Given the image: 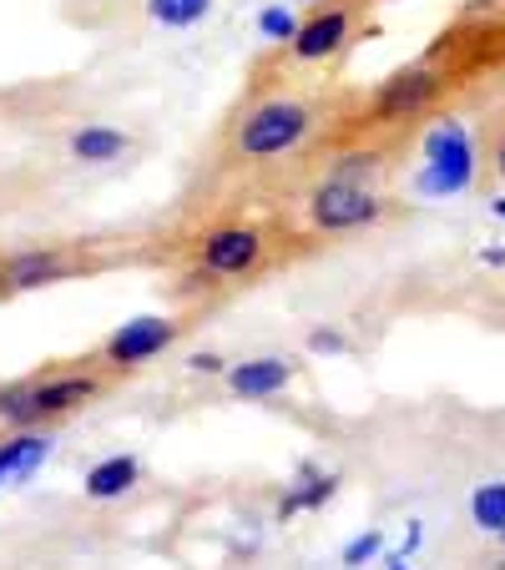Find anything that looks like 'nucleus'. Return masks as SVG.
<instances>
[{
    "label": "nucleus",
    "instance_id": "obj_9",
    "mask_svg": "<svg viewBox=\"0 0 505 570\" xmlns=\"http://www.w3.org/2000/svg\"><path fill=\"white\" fill-rule=\"evenodd\" d=\"M87 263L76 258L61 243H41V248H21L11 258H0V293H41L51 283H66Z\"/></svg>",
    "mask_w": 505,
    "mask_h": 570
},
{
    "label": "nucleus",
    "instance_id": "obj_3",
    "mask_svg": "<svg viewBox=\"0 0 505 570\" xmlns=\"http://www.w3.org/2000/svg\"><path fill=\"white\" fill-rule=\"evenodd\" d=\"M450 76L455 71L440 56V46H435L430 56H419V61L389 71L365 101V117H359L365 131H389V127H409V121L430 117L445 101V91H450Z\"/></svg>",
    "mask_w": 505,
    "mask_h": 570
},
{
    "label": "nucleus",
    "instance_id": "obj_19",
    "mask_svg": "<svg viewBox=\"0 0 505 570\" xmlns=\"http://www.w3.org/2000/svg\"><path fill=\"white\" fill-rule=\"evenodd\" d=\"M309 354L339 358V354H349V338L339 334V328H313V334H309Z\"/></svg>",
    "mask_w": 505,
    "mask_h": 570
},
{
    "label": "nucleus",
    "instance_id": "obj_20",
    "mask_svg": "<svg viewBox=\"0 0 505 570\" xmlns=\"http://www.w3.org/2000/svg\"><path fill=\"white\" fill-rule=\"evenodd\" d=\"M187 368H193V374L217 379V374H227V358H223V354H213V348H197V354L187 358Z\"/></svg>",
    "mask_w": 505,
    "mask_h": 570
},
{
    "label": "nucleus",
    "instance_id": "obj_13",
    "mask_svg": "<svg viewBox=\"0 0 505 570\" xmlns=\"http://www.w3.org/2000/svg\"><path fill=\"white\" fill-rule=\"evenodd\" d=\"M71 157L81 161V167H107V161L127 157L132 151V137L122 127H111V121H87V127H76L71 131Z\"/></svg>",
    "mask_w": 505,
    "mask_h": 570
},
{
    "label": "nucleus",
    "instance_id": "obj_11",
    "mask_svg": "<svg viewBox=\"0 0 505 570\" xmlns=\"http://www.w3.org/2000/svg\"><path fill=\"white\" fill-rule=\"evenodd\" d=\"M333 490H339V474H333V470H319V464H299L293 484H283L279 505H273V520H279V525H289L293 515H313V510H323V505L333 500Z\"/></svg>",
    "mask_w": 505,
    "mask_h": 570
},
{
    "label": "nucleus",
    "instance_id": "obj_8",
    "mask_svg": "<svg viewBox=\"0 0 505 570\" xmlns=\"http://www.w3.org/2000/svg\"><path fill=\"white\" fill-rule=\"evenodd\" d=\"M177 338H183V323H177L173 313H142V318H127L122 328H111L107 344L97 348L91 364L111 368V374H122V368H142V364H152V358L167 354Z\"/></svg>",
    "mask_w": 505,
    "mask_h": 570
},
{
    "label": "nucleus",
    "instance_id": "obj_26",
    "mask_svg": "<svg viewBox=\"0 0 505 570\" xmlns=\"http://www.w3.org/2000/svg\"><path fill=\"white\" fill-rule=\"evenodd\" d=\"M365 6H395V0H365Z\"/></svg>",
    "mask_w": 505,
    "mask_h": 570
},
{
    "label": "nucleus",
    "instance_id": "obj_1",
    "mask_svg": "<svg viewBox=\"0 0 505 570\" xmlns=\"http://www.w3.org/2000/svg\"><path fill=\"white\" fill-rule=\"evenodd\" d=\"M323 127V107L299 91H259L223 137V157L243 161V167H269V161L299 157L313 141V131Z\"/></svg>",
    "mask_w": 505,
    "mask_h": 570
},
{
    "label": "nucleus",
    "instance_id": "obj_24",
    "mask_svg": "<svg viewBox=\"0 0 505 570\" xmlns=\"http://www.w3.org/2000/svg\"><path fill=\"white\" fill-rule=\"evenodd\" d=\"M385 570H409V556H385Z\"/></svg>",
    "mask_w": 505,
    "mask_h": 570
},
{
    "label": "nucleus",
    "instance_id": "obj_14",
    "mask_svg": "<svg viewBox=\"0 0 505 570\" xmlns=\"http://www.w3.org/2000/svg\"><path fill=\"white\" fill-rule=\"evenodd\" d=\"M51 454V434L46 430H11V440H0V480H31Z\"/></svg>",
    "mask_w": 505,
    "mask_h": 570
},
{
    "label": "nucleus",
    "instance_id": "obj_21",
    "mask_svg": "<svg viewBox=\"0 0 505 570\" xmlns=\"http://www.w3.org/2000/svg\"><path fill=\"white\" fill-rule=\"evenodd\" d=\"M491 167H495V177H505V131L495 137V147H491Z\"/></svg>",
    "mask_w": 505,
    "mask_h": 570
},
{
    "label": "nucleus",
    "instance_id": "obj_4",
    "mask_svg": "<svg viewBox=\"0 0 505 570\" xmlns=\"http://www.w3.org/2000/svg\"><path fill=\"white\" fill-rule=\"evenodd\" d=\"M480 177V147H475L470 127L460 117H435L430 131L419 137V197H460Z\"/></svg>",
    "mask_w": 505,
    "mask_h": 570
},
{
    "label": "nucleus",
    "instance_id": "obj_18",
    "mask_svg": "<svg viewBox=\"0 0 505 570\" xmlns=\"http://www.w3.org/2000/svg\"><path fill=\"white\" fill-rule=\"evenodd\" d=\"M385 556V530H365V535H355L344 546V570H365V566H375V560Z\"/></svg>",
    "mask_w": 505,
    "mask_h": 570
},
{
    "label": "nucleus",
    "instance_id": "obj_10",
    "mask_svg": "<svg viewBox=\"0 0 505 570\" xmlns=\"http://www.w3.org/2000/svg\"><path fill=\"white\" fill-rule=\"evenodd\" d=\"M293 379H299V364L289 354H259V358H243V364H227L223 384L243 404H263V399H279Z\"/></svg>",
    "mask_w": 505,
    "mask_h": 570
},
{
    "label": "nucleus",
    "instance_id": "obj_28",
    "mask_svg": "<svg viewBox=\"0 0 505 570\" xmlns=\"http://www.w3.org/2000/svg\"><path fill=\"white\" fill-rule=\"evenodd\" d=\"M0 484H6V480H0Z\"/></svg>",
    "mask_w": 505,
    "mask_h": 570
},
{
    "label": "nucleus",
    "instance_id": "obj_6",
    "mask_svg": "<svg viewBox=\"0 0 505 570\" xmlns=\"http://www.w3.org/2000/svg\"><path fill=\"white\" fill-rule=\"evenodd\" d=\"M193 263L207 283H243L269 263V233L259 223H213L193 243Z\"/></svg>",
    "mask_w": 505,
    "mask_h": 570
},
{
    "label": "nucleus",
    "instance_id": "obj_17",
    "mask_svg": "<svg viewBox=\"0 0 505 570\" xmlns=\"http://www.w3.org/2000/svg\"><path fill=\"white\" fill-rule=\"evenodd\" d=\"M299 21H303V16L293 11L289 0H273V6H263V11H259V36L269 46H289L293 31H299Z\"/></svg>",
    "mask_w": 505,
    "mask_h": 570
},
{
    "label": "nucleus",
    "instance_id": "obj_22",
    "mask_svg": "<svg viewBox=\"0 0 505 570\" xmlns=\"http://www.w3.org/2000/svg\"><path fill=\"white\" fill-rule=\"evenodd\" d=\"M475 258H480L485 268H505V248H480Z\"/></svg>",
    "mask_w": 505,
    "mask_h": 570
},
{
    "label": "nucleus",
    "instance_id": "obj_27",
    "mask_svg": "<svg viewBox=\"0 0 505 570\" xmlns=\"http://www.w3.org/2000/svg\"><path fill=\"white\" fill-rule=\"evenodd\" d=\"M495 540H501V546H505V535H495Z\"/></svg>",
    "mask_w": 505,
    "mask_h": 570
},
{
    "label": "nucleus",
    "instance_id": "obj_16",
    "mask_svg": "<svg viewBox=\"0 0 505 570\" xmlns=\"http://www.w3.org/2000/svg\"><path fill=\"white\" fill-rule=\"evenodd\" d=\"M470 525L480 535H505V480H485L470 490Z\"/></svg>",
    "mask_w": 505,
    "mask_h": 570
},
{
    "label": "nucleus",
    "instance_id": "obj_5",
    "mask_svg": "<svg viewBox=\"0 0 505 570\" xmlns=\"http://www.w3.org/2000/svg\"><path fill=\"white\" fill-rule=\"evenodd\" d=\"M385 213H389V203L379 187L344 183V177H329V173L303 193V223H309V233H323V237L375 227Z\"/></svg>",
    "mask_w": 505,
    "mask_h": 570
},
{
    "label": "nucleus",
    "instance_id": "obj_15",
    "mask_svg": "<svg viewBox=\"0 0 505 570\" xmlns=\"http://www.w3.org/2000/svg\"><path fill=\"white\" fill-rule=\"evenodd\" d=\"M213 6L217 0H142L147 21L162 26V31H193V26H203L213 16Z\"/></svg>",
    "mask_w": 505,
    "mask_h": 570
},
{
    "label": "nucleus",
    "instance_id": "obj_2",
    "mask_svg": "<svg viewBox=\"0 0 505 570\" xmlns=\"http://www.w3.org/2000/svg\"><path fill=\"white\" fill-rule=\"evenodd\" d=\"M107 379L97 368H51V374L21 379V384H0V424L6 430H46L66 414L87 410L101 399Z\"/></svg>",
    "mask_w": 505,
    "mask_h": 570
},
{
    "label": "nucleus",
    "instance_id": "obj_23",
    "mask_svg": "<svg viewBox=\"0 0 505 570\" xmlns=\"http://www.w3.org/2000/svg\"><path fill=\"white\" fill-rule=\"evenodd\" d=\"M491 217H495V223H505V193L491 197Z\"/></svg>",
    "mask_w": 505,
    "mask_h": 570
},
{
    "label": "nucleus",
    "instance_id": "obj_7",
    "mask_svg": "<svg viewBox=\"0 0 505 570\" xmlns=\"http://www.w3.org/2000/svg\"><path fill=\"white\" fill-rule=\"evenodd\" d=\"M359 6H365V0H329V6H313V11L299 21L293 41L279 46V61L293 66V71L339 61L359 36Z\"/></svg>",
    "mask_w": 505,
    "mask_h": 570
},
{
    "label": "nucleus",
    "instance_id": "obj_12",
    "mask_svg": "<svg viewBox=\"0 0 505 570\" xmlns=\"http://www.w3.org/2000/svg\"><path fill=\"white\" fill-rule=\"evenodd\" d=\"M137 484H142V464H137V454H107V460H97V464L87 470L81 490H87V500L107 505V500L132 495Z\"/></svg>",
    "mask_w": 505,
    "mask_h": 570
},
{
    "label": "nucleus",
    "instance_id": "obj_25",
    "mask_svg": "<svg viewBox=\"0 0 505 570\" xmlns=\"http://www.w3.org/2000/svg\"><path fill=\"white\" fill-rule=\"evenodd\" d=\"M289 6H309L313 11V6H329V0H289Z\"/></svg>",
    "mask_w": 505,
    "mask_h": 570
}]
</instances>
